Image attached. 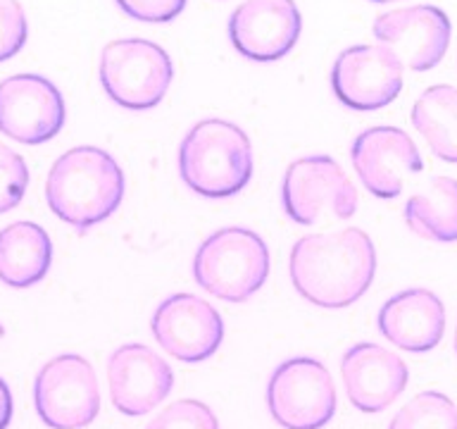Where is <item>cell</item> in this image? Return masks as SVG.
<instances>
[{
  "mask_svg": "<svg viewBox=\"0 0 457 429\" xmlns=\"http://www.w3.org/2000/svg\"><path fill=\"white\" fill-rule=\"evenodd\" d=\"M377 250L362 229L303 236L291 250V282L320 307L353 306L371 286Z\"/></svg>",
  "mask_w": 457,
  "mask_h": 429,
  "instance_id": "6da1fadb",
  "label": "cell"
},
{
  "mask_svg": "<svg viewBox=\"0 0 457 429\" xmlns=\"http://www.w3.org/2000/svg\"><path fill=\"white\" fill-rule=\"evenodd\" d=\"M50 210L79 231L100 224L124 198V174L114 157L96 146L67 150L46 181Z\"/></svg>",
  "mask_w": 457,
  "mask_h": 429,
  "instance_id": "7a4b0ae2",
  "label": "cell"
},
{
  "mask_svg": "<svg viewBox=\"0 0 457 429\" xmlns=\"http://www.w3.org/2000/svg\"><path fill=\"white\" fill-rule=\"evenodd\" d=\"M179 172L186 186L205 198H228L253 177L248 134L227 120H203L179 148Z\"/></svg>",
  "mask_w": 457,
  "mask_h": 429,
  "instance_id": "3957f363",
  "label": "cell"
},
{
  "mask_svg": "<svg viewBox=\"0 0 457 429\" xmlns=\"http://www.w3.org/2000/svg\"><path fill=\"white\" fill-rule=\"evenodd\" d=\"M193 277L217 299L243 303L270 277V248L250 229H220L195 253Z\"/></svg>",
  "mask_w": 457,
  "mask_h": 429,
  "instance_id": "277c9868",
  "label": "cell"
},
{
  "mask_svg": "<svg viewBox=\"0 0 457 429\" xmlns=\"http://www.w3.org/2000/svg\"><path fill=\"white\" fill-rule=\"evenodd\" d=\"M171 77V57L145 38L107 43L100 55V84L117 105L129 110L155 107L170 88Z\"/></svg>",
  "mask_w": 457,
  "mask_h": 429,
  "instance_id": "5b68a950",
  "label": "cell"
},
{
  "mask_svg": "<svg viewBox=\"0 0 457 429\" xmlns=\"http://www.w3.org/2000/svg\"><path fill=\"white\" fill-rule=\"evenodd\" d=\"M281 203L295 224L350 220L357 210V189L334 157H300L286 170Z\"/></svg>",
  "mask_w": 457,
  "mask_h": 429,
  "instance_id": "8992f818",
  "label": "cell"
},
{
  "mask_svg": "<svg viewBox=\"0 0 457 429\" xmlns=\"http://www.w3.org/2000/svg\"><path fill=\"white\" fill-rule=\"evenodd\" d=\"M36 413L50 429H84L100 413L98 377L77 353H62L43 365L34 384Z\"/></svg>",
  "mask_w": 457,
  "mask_h": 429,
  "instance_id": "52a82bcc",
  "label": "cell"
},
{
  "mask_svg": "<svg viewBox=\"0 0 457 429\" xmlns=\"http://www.w3.org/2000/svg\"><path fill=\"white\" fill-rule=\"evenodd\" d=\"M267 406L281 427L321 429L336 413L331 372L314 358L286 360L271 374Z\"/></svg>",
  "mask_w": 457,
  "mask_h": 429,
  "instance_id": "ba28073f",
  "label": "cell"
},
{
  "mask_svg": "<svg viewBox=\"0 0 457 429\" xmlns=\"http://www.w3.org/2000/svg\"><path fill=\"white\" fill-rule=\"evenodd\" d=\"M64 100L57 86L38 74L0 81V131L14 141L38 146L60 134Z\"/></svg>",
  "mask_w": 457,
  "mask_h": 429,
  "instance_id": "9c48e42d",
  "label": "cell"
},
{
  "mask_svg": "<svg viewBox=\"0 0 457 429\" xmlns=\"http://www.w3.org/2000/svg\"><path fill=\"white\" fill-rule=\"evenodd\" d=\"M153 336L167 353L184 363H200L217 353L224 339L221 315L207 300L191 293H174L157 306Z\"/></svg>",
  "mask_w": 457,
  "mask_h": 429,
  "instance_id": "30bf717a",
  "label": "cell"
},
{
  "mask_svg": "<svg viewBox=\"0 0 457 429\" xmlns=\"http://www.w3.org/2000/svg\"><path fill=\"white\" fill-rule=\"evenodd\" d=\"M331 86L336 98L350 110H378L398 98L403 88V64L391 50L353 46L336 57Z\"/></svg>",
  "mask_w": 457,
  "mask_h": 429,
  "instance_id": "8fae6325",
  "label": "cell"
},
{
  "mask_svg": "<svg viewBox=\"0 0 457 429\" xmlns=\"http://www.w3.org/2000/svg\"><path fill=\"white\" fill-rule=\"evenodd\" d=\"M374 36L398 57L403 67L414 72L434 70L450 43L448 14L434 5H414L378 14Z\"/></svg>",
  "mask_w": 457,
  "mask_h": 429,
  "instance_id": "7c38bea8",
  "label": "cell"
},
{
  "mask_svg": "<svg viewBox=\"0 0 457 429\" xmlns=\"http://www.w3.org/2000/svg\"><path fill=\"white\" fill-rule=\"evenodd\" d=\"M303 17L293 0H245L228 20L234 48L255 63H274L298 43Z\"/></svg>",
  "mask_w": 457,
  "mask_h": 429,
  "instance_id": "4fadbf2b",
  "label": "cell"
},
{
  "mask_svg": "<svg viewBox=\"0 0 457 429\" xmlns=\"http://www.w3.org/2000/svg\"><path fill=\"white\" fill-rule=\"evenodd\" d=\"M350 156L364 189L384 200L400 196L405 179L424 167L414 141L398 127L367 129L355 139Z\"/></svg>",
  "mask_w": 457,
  "mask_h": 429,
  "instance_id": "5bb4252c",
  "label": "cell"
},
{
  "mask_svg": "<svg viewBox=\"0 0 457 429\" xmlns=\"http://www.w3.org/2000/svg\"><path fill=\"white\" fill-rule=\"evenodd\" d=\"M107 384L120 413L145 415L170 396L174 372L148 346L124 343L107 360Z\"/></svg>",
  "mask_w": 457,
  "mask_h": 429,
  "instance_id": "9a60e30c",
  "label": "cell"
},
{
  "mask_svg": "<svg viewBox=\"0 0 457 429\" xmlns=\"http://www.w3.org/2000/svg\"><path fill=\"white\" fill-rule=\"evenodd\" d=\"M343 386L350 403L362 413H381L405 391L407 365L377 343H355L343 353Z\"/></svg>",
  "mask_w": 457,
  "mask_h": 429,
  "instance_id": "2e32d148",
  "label": "cell"
},
{
  "mask_svg": "<svg viewBox=\"0 0 457 429\" xmlns=\"http://www.w3.org/2000/svg\"><path fill=\"white\" fill-rule=\"evenodd\" d=\"M381 334L403 350L427 353L436 349L445 332V307L427 289H407L386 300L378 310Z\"/></svg>",
  "mask_w": 457,
  "mask_h": 429,
  "instance_id": "e0dca14e",
  "label": "cell"
},
{
  "mask_svg": "<svg viewBox=\"0 0 457 429\" xmlns=\"http://www.w3.org/2000/svg\"><path fill=\"white\" fill-rule=\"evenodd\" d=\"M53 263L48 231L34 222H14L0 231V282L14 289L38 284Z\"/></svg>",
  "mask_w": 457,
  "mask_h": 429,
  "instance_id": "ac0fdd59",
  "label": "cell"
},
{
  "mask_svg": "<svg viewBox=\"0 0 457 429\" xmlns=\"http://www.w3.org/2000/svg\"><path fill=\"white\" fill-rule=\"evenodd\" d=\"M407 227L428 241H457V181L434 177L405 206Z\"/></svg>",
  "mask_w": 457,
  "mask_h": 429,
  "instance_id": "d6986e66",
  "label": "cell"
},
{
  "mask_svg": "<svg viewBox=\"0 0 457 429\" xmlns=\"http://www.w3.org/2000/svg\"><path fill=\"white\" fill-rule=\"evenodd\" d=\"M414 129L424 136L428 148L443 163L457 164V88L431 86L412 107Z\"/></svg>",
  "mask_w": 457,
  "mask_h": 429,
  "instance_id": "ffe728a7",
  "label": "cell"
},
{
  "mask_svg": "<svg viewBox=\"0 0 457 429\" xmlns=\"http://www.w3.org/2000/svg\"><path fill=\"white\" fill-rule=\"evenodd\" d=\"M388 429H457V406L445 393L421 391L400 408Z\"/></svg>",
  "mask_w": 457,
  "mask_h": 429,
  "instance_id": "44dd1931",
  "label": "cell"
},
{
  "mask_svg": "<svg viewBox=\"0 0 457 429\" xmlns=\"http://www.w3.org/2000/svg\"><path fill=\"white\" fill-rule=\"evenodd\" d=\"M145 429H220V422L205 403L181 399L164 408Z\"/></svg>",
  "mask_w": 457,
  "mask_h": 429,
  "instance_id": "7402d4cb",
  "label": "cell"
},
{
  "mask_svg": "<svg viewBox=\"0 0 457 429\" xmlns=\"http://www.w3.org/2000/svg\"><path fill=\"white\" fill-rule=\"evenodd\" d=\"M29 186V167L20 153L0 143V214L20 206Z\"/></svg>",
  "mask_w": 457,
  "mask_h": 429,
  "instance_id": "603a6c76",
  "label": "cell"
},
{
  "mask_svg": "<svg viewBox=\"0 0 457 429\" xmlns=\"http://www.w3.org/2000/svg\"><path fill=\"white\" fill-rule=\"evenodd\" d=\"M29 36L27 14L17 0H0V63L24 48Z\"/></svg>",
  "mask_w": 457,
  "mask_h": 429,
  "instance_id": "cb8c5ba5",
  "label": "cell"
},
{
  "mask_svg": "<svg viewBox=\"0 0 457 429\" xmlns=\"http://www.w3.org/2000/svg\"><path fill=\"white\" fill-rule=\"evenodd\" d=\"M114 3L127 17H134L138 21H153V24L171 21L186 7V0H114Z\"/></svg>",
  "mask_w": 457,
  "mask_h": 429,
  "instance_id": "d4e9b609",
  "label": "cell"
},
{
  "mask_svg": "<svg viewBox=\"0 0 457 429\" xmlns=\"http://www.w3.org/2000/svg\"><path fill=\"white\" fill-rule=\"evenodd\" d=\"M10 420H12V393L5 379H0V429H7Z\"/></svg>",
  "mask_w": 457,
  "mask_h": 429,
  "instance_id": "484cf974",
  "label": "cell"
},
{
  "mask_svg": "<svg viewBox=\"0 0 457 429\" xmlns=\"http://www.w3.org/2000/svg\"><path fill=\"white\" fill-rule=\"evenodd\" d=\"M371 3H395V0H371Z\"/></svg>",
  "mask_w": 457,
  "mask_h": 429,
  "instance_id": "4316f807",
  "label": "cell"
},
{
  "mask_svg": "<svg viewBox=\"0 0 457 429\" xmlns=\"http://www.w3.org/2000/svg\"><path fill=\"white\" fill-rule=\"evenodd\" d=\"M455 350H457V327H455Z\"/></svg>",
  "mask_w": 457,
  "mask_h": 429,
  "instance_id": "83f0119b",
  "label": "cell"
},
{
  "mask_svg": "<svg viewBox=\"0 0 457 429\" xmlns=\"http://www.w3.org/2000/svg\"><path fill=\"white\" fill-rule=\"evenodd\" d=\"M0 334H3V327H0Z\"/></svg>",
  "mask_w": 457,
  "mask_h": 429,
  "instance_id": "f1b7e54d",
  "label": "cell"
}]
</instances>
